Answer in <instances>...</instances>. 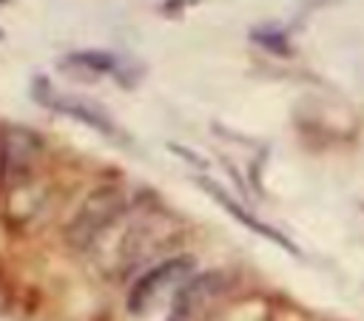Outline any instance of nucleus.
Returning <instances> with one entry per match:
<instances>
[{"instance_id":"f257e3e1","label":"nucleus","mask_w":364,"mask_h":321,"mask_svg":"<svg viewBox=\"0 0 364 321\" xmlns=\"http://www.w3.org/2000/svg\"><path fill=\"white\" fill-rule=\"evenodd\" d=\"M122 207H125V199H122L119 190H111V187L97 190V193L82 205V210L77 213L74 224L68 227L71 244H77V247L91 244V241L97 239V233L105 230V227L117 219V213H119Z\"/></svg>"},{"instance_id":"f03ea898","label":"nucleus","mask_w":364,"mask_h":321,"mask_svg":"<svg viewBox=\"0 0 364 321\" xmlns=\"http://www.w3.org/2000/svg\"><path fill=\"white\" fill-rule=\"evenodd\" d=\"M191 270H193V261L185 259V256H182V259H171V261H165V264L148 270V273L134 284V290H131V295H128V307H131V312H142V310H148L151 301L159 295V290H165L168 284H173L176 278H182V276L191 273Z\"/></svg>"},{"instance_id":"7ed1b4c3","label":"nucleus","mask_w":364,"mask_h":321,"mask_svg":"<svg viewBox=\"0 0 364 321\" xmlns=\"http://www.w3.org/2000/svg\"><path fill=\"white\" fill-rule=\"evenodd\" d=\"M54 108H60V111H65V114H71V116H77V119H85V122H91L94 128H102V131H111V125H108V119L105 116H100L94 108H88V105H82L80 99H54L51 102Z\"/></svg>"},{"instance_id":"20e7f679","label":"nucleus","mask_w":364,"mask_h":321,"mask_svg":"<svg viewBox=\"0 0 364 321\" xmlns=\"http://www.w3.org/2000/svg\"><path fill=\"white\" fill-rule=\"evenodd\" d=\"M68 62L85 65L91 71H114V65H117L114 54H105V51H82V54H74Z\"/></svg>"},{"instance_id":"39448f33","label":"nucleus","mask_w":364,"mask_h":321,"mask_svg":"<svg viewBox=\"0 0 364 321\" xmlns=\"http://www.w3.org/2000/svg\"><path fill=\"white\" fill-rule=\"evenodd\" d=\"M0 3H6V0H0Z\"/></svg>"}]
</instances>
